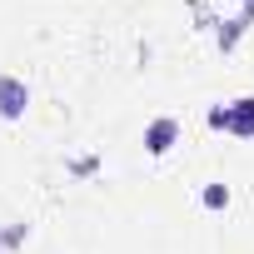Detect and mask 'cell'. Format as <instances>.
<instances>
[{"label": "cell", "mask_w": 254, "mask_h": 254, "mask_svg": "<svg viewBox=\"0 0 254 254\" xmlns=\"http://www.w3.org/2000/svg\"><path fill=\"white\" fill-rule=\"evenodd\" d=\"M25 105H30V90H25V80H15V75H0V115H5V120H15V115H25Z\"/></svg>", "instance_id": "6da1fadb"}, {"label": "cell", "mask_w": 254, "mask_h": 254, "mask_svg": "<svg viewBox=\"0 0 254 254\" xmlns=\"http://www.w3.org/2000/svg\"><path fill=\"white\" fill-rule=\"evenodd\" d=\"M175 135H180V125H175V120H155L150 130H145V145H150V155H165V150L175 145Z\"/></svg>", "instance_id": "7a4b0ae2"}, {"label": "cell", "mask_w": 254, "mask_h": 254, "mask_svg": "<svg viewBox=\"0 0 254 254\" xmlns=\"http://www.w3.org/2000/svg\"><path fill=\"white\" fill-rule=\"evenodd\" d=\"M229 135H254V95L229 105Z\"/></svg>", "instance_id": "3957f363"}, {"label": "cell", "mask_w": 254, "mask_h": 254, "mask_svg": "<svg viewBox=\"0 0 254 254\" xmlns=\"http://www.w3.org/2000/svg\"><path fill=\"white\" fill-rule=\"evenodd\" d=\"M229 204V190L224 185H204V209H224Z\"/></svg>", "instance_id": "277c9868"}, {"label": "cell", "mask_w": 254, "mask_h": 254, "mask_svg": "<svg viewBox=\"0 0 254 254\" xmlns=\"http://www.w3.org/2000/svg\"><path fill=\"white\" fill-rule=\"evenodd\" d=\"M209 125H214V130H229V105H224V110L214 105V110H209Z\"/></svg>", "instance_id": "5b68a950"}, {"label": "cell", "mask_w": 254, "mask_h": 254, "mask_svg": "<svg viewBox=\"0 0 254 254\" xmlns=\"http://www.w3.org/2000/svg\"><path fill=\"white\" fill-rule=\"evenodd\" d=\"M239 25H244V20H234V25H229V30H219V45H224V50H229V45H234V40H239Z\"/></svg>", "instance_id": "8992f818"}, {"label": "cell", "mask_w": 254, "mask_h": 254, "mask_svg": "<svg viewBox=\"0 0 254 254\" xmlns=\"http://www.w3.org/2000/svg\"><path fill=\"white\" fill-rule=\"evenodd\" d=\"M244 20H254V0H249V5H244Z\"/></svg>", "instance_id": "52a82bcc"}]
</instances>
